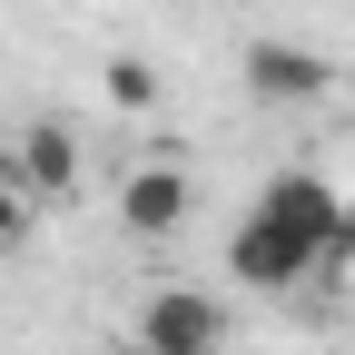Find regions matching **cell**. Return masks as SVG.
I'll list each match as a JSON object with an SVG mask.
<instances>
[{
  "label": "cell",
  "mask_w": 355,
  "mask_h": 355,
  "mask_svg": "<svg viewBox=\"0 0 355 355\" xmlns=\"http://www.w3.org/2000/svg\"><path fill=\"white\" fill-rule=\"evenodd\" d=\"M316 266H326V247H316V237H296L286 217H266V207H247V227L227 237V277L257 286V296H296Z\"/></svg>",
  "instance_id": "obj_1"
},
{
  "label": "cell",
  "mask_w": 355,
  "mask_h": 355,
  "mask_svg": "<svg viewBox=\"0 0 355 355\" xmlns=\"http://www.w3.org/2000/svg\"><path fill=\"white\" fill-rule=\"evenodd\" d=\"M188 207H198V178L178 168V158H139V168H119V227L139 237V247H168L178 227H188Z\"/></svg>",
  "instance_id": "obj_2"
},
{
  "label": "cell",
  "mask_w": 355,
  "mask_h": 355,
  "mask_svg": "<svg viewBox=\"0 0 355 355\" xmlns=\"http://www.w3.org/2000/svg\"><path fill=\"white\" fill-rule=\"evenodd\" d=\"M139 355H227V306L207 286H158L139 306Z\"/></svg>",
  "instance_id": "obj_3"
},
{
  "label": "cell",
  "mask_w": 355,
  "mask_h": 355,
  "mask_svg": "<svg viewBox=\"0 0 355 355\" xmlns=\"http://www.w3.org/2000/svg\"><path fill=\"white\" fill-rule=\"evenodd\" d=\"M336 79L345 69L326 50H296V40H257V50H247V89L266 109H316V99H336Z\"/></svg>",
  "instance_id": "obj_4"
},
{
  "label": "cell",
  "mask_w": 355,
  "mask_h": 355,
  "mask_svg": "<svg viewBox=\"0 0 355 355\" xmlns=\"http://www.w3.org/2000/svg\"><path fill=\"white\" fill-rule=\"evenodd\" d=\"M0 178H10L20 198H79V139L60 119H30L10 139V168H0Z\"/></svg>",
  "instance_id": "obj_5"
},
{
  "label": "cell",
  "mask_w": 355,
  "mask_h": 355,
  "mask_svg": "<svg viewBox=\"0 0 355 355\" xmlns=\"http://www.w3.org/2000/svg\"><path fill=\"white\" fill-rule=\"evenodd\" d=\"M257 207H266V217H286L296 237H316L326 257H336V237L355 227V217L336 207V188H326V178H266V198H257Z\"/></svg>",
  "instance_id": "obj_6"
},
{
  "label": "cell",
  "mask_w": 355,
  "mask_h": 355,
  "mask_svg": "<svg viewBox=\"0 0 355 355\" xmlns=\"http://www.w3.org/2000/svg\"><path fill=\"white\" fill-rule=\"evenodd\" d=\"M99 89H109V109H119V119H148V109H158V69H148V60H109Z\"/></svg>",
  "instance_id": "obj_7"
},
{
  "label": "cell",
  "mask_w": 355,
  "mask_h": 355,
  "mask_svg": "<svg viewBox=\"0 0 355 355\" xmlns=\"http://www.w3.org/2000/svg\"><path fill=\"white\" fill-rule=\"evenodd\" d=\"M20 227H30V198H20V188H10V178H0V247H10V237H20Z\"/></svg>",
  "instance_id": "obj_8"
}]
</instances>
